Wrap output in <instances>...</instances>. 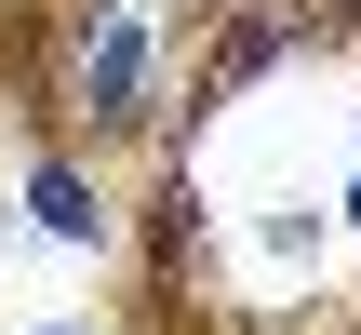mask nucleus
<instances>
[{"label":"nucleus","instance_id":"obj_2","mask_svg":"<svg viewBox=\"0 0 361 335\" xmlns=\"http://www.w3.org/2000/svg\"><path fill=\"white\" fill-rule=\"evenodd\" d=\"M27 215H40L54 242H94V228H107V215H94V188H80L67 161H40V175H27Z\"/></svg>","mask_w":361,"mask_h":335},{"label":"nucleus","instance_id":"obj_3","mask_svg":"<svg viewBox=\"0 0 361 335\" xmlns=\"http://www.w3.org/2000/svg\"><path fill=\"white\" fill-rule=\"evenodd\" d=\"M348 215H361V188H348Z\"/></svg>","mask_w":361,"mask_h":335},{"label":"nucleus","instance_id":"obj_1","mask_svg":"<svg viewBox=\"0 0 361 335\" xmlns=\"http://www.w3.org/2000/svg\"><path fill=\"white\" fill-rule=\"evenodd\" d=\"M134 67H147V27H134V13H107V40H94V67H80V81H94V107H107V121H121V107H134Z\"/></svg>","mask_w":361,"mask_h":335}]
</instances>
